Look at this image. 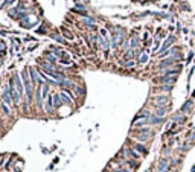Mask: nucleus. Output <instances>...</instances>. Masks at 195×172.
<instances>
[{
    "label": "nucleus",
    "instance_id": "obj_1",
    "mask_svg": "<svg viewBox=\"0 0 195 172\" xmlns=\"http://www.w3.org/2000/svg\"><path fill=\"white\" fill-rule=\"evenodd\" d=\"M2 102L3 104H6L8 107H11L14 102H12V98H11V93H9V90H8V85L6 87H3V90H2Z\"/></svg>",
    "mask_w": 195,
    "mask_h": 172
},
{
    "label": "nucleus",
    "instance_id": "obj_2",
    "mask_svg": "<svg viewBox=\"0 0 195 172\" xmlns=\"http://www.w3.org/2000/svg\"><path fill=\"white\" fill-rule=\"evenodd\" d=\"M177 81V75H165V76H162L160 78V82L162 84H174Z\"/></svg>",
    "mask_w": 195,
    "mask_h": 172
},
{
    "label": "nucleus",
    "instance_id": "obj_3",
    "mask_svg": "<svg viewBox=\"0 0 195 172\" xmlns=\"http://www.w3.org/2000/svg\"><path fill=\"white\" fill-rule=\"evenodd\" d=\"M60 98H61V102L66 104V105H72V98H70V91H61L60 93Z\"/></svg>",
    "mask_w": 195,
    "mask_h": 172
},
{
    "label": "nucleus",
    "instance_id": "obj_4",
    "mask_svg": "<svg viewBox=\"0 0 195 172\" xmlns=\"http://www.w3.org/2000/svg\"><path fill=\"white\" fill-rule=\"evenodd\" d=\"M169 167H171V164H169L168 158H162L160 163H159V172H166Z\"/></svg>",
    "mask_w": 195,
    "mask_h": 172
},
{
    "label": "nucleus",
    "instance_id": "obj_5",
    "mask_svg": "<svg viewBox=\"0 0 195 172\" xmlns=\"http://www.w3.org/2000/svg\"><path fill=\"white\" fill-rule=\"evenodd\" d=\"M122 37H124V32H122V29H121V28H116V29H115V35H113V41H115V44L121 43Z\"/></svg>",
    "mask_w": 195,
    "mask_h": 172
},
{
    "label": "nucleus",
    "instance_id": "obj_6",
    "mask_svg": "<svg viewBox=\"0 0 195 172\" xmlns=\"http://www.w3.org/2000/svg\"><path fill=\"white\" fill-rule=\"evenodd\" d=\"M44 108H46V113L52 114V111H53V99H52V96H47V98H46V105H44Z\"/></svg>",
    "mask_w": 195,
    "mask_h": 172
},
{
    "label": "nucleus",
    "instance_id": "obj_7",
    "mask_svg": "<svg viewBox=\"0 0 195 172\" xmlns=\"http://www.w3.org/2000/svg\"><path fill=\"white\" fill-rule=\"evenodd\" d=\"M140 132H142V134H151V131H149L148 128H142ZM149 137H152V136H137V140H139V142H146Z\"/></svg>",
    "mask_w": 195,
    "mask_h": 172
},
{
    "label": "nucleus",
    "instance_id": "obj_8",
    "mask_svg": "<svg viewBox=\"0 0 195 172\" xmlns=\"http://www.w3.org/2000/svg\"><path fill=\"white\" fill-rule=\"evenodd\" d=\"M192 105H193V101H186V102H184V105H181V108H180L181 114H183V113H189V111H190V108H192Z\"/></svg>",
    "mask_w": 195,
    "mask_h": 172
},
{
    "label": "nucleus",
    "instance_id": "obj_9",
    "mask_svg": "<svg viewBox=\"0 0 195 172\" xmlns=\"http://www.w3.org/2000/svg\"><path fill=\"white\" fill-rule=\"evenodd\" d=\"M169 101H168V98L166 96H157L156 98V105L157 107H163V105H166Z\"/></svg>",
    "mask_w": 195,
    "mask_h": 172
},
{
    "label": "nucleus",
    "instance_id": "obj_10",
    "mask_svg": "<svg viewBox=\"0 0 195 172\" xmlns=\"http://www.w3.org/2000/svg\"><path fill=\"white\" fill-rule=\"evenodd\" d=\"M52 99H53V107H55V108H60V107H61V104H63V102H61L60 95H53V96H52Z\"/></svg>",
    "mask_w": 195,
    "mask_h": 172
},
{
    "label": "nucleus",
    "instance_id": "obj_11",
    "mask_svg": "<svg viewBox=\"0 0 195 172\" xmlns=\"http://www.w3.org/2000/svg\"><path fill=\"white\" fill-rule=\"evenodd\" d=\"M163 122V117H159V116H152L149 119V123L151 125H157V123H162Z\"/></svg>",
    "mask_w": 195,
    "mask_h": 172
},
{
    "label": "nucleus",
    "instance_id": "obj_12",
    "mask_svg": "<svg viewBox=\"0 0 195 172\" xmlns=\"http://www.w3.org/2000/svg\"><path fill=\"white\" fill-rule=\"evenodd\" d=\"M165 114H166V108H165V107H157L156 116H159V117H163Z\"/></svg>",
    "mask_w": 195,
    "mask_h": 172
},
{
    "label": "nucleus",
    "instance_id": "obj_13",
    "mask_svg": "<svg viewBox=\"0 0 195 172\" xmlns=\"http://www.w3.org/2000/svg\"><path fill=\"white\" fill-rule=\"evenodd\" d=\"M0 108H2V113H3V114H6V116L11 114V108H9L6 104H2V105H0Z\"/></svg>",
    "mask_w": 195,
    "mask_h": 172
},
{
    "label": "nucleus",
    "instance_id": "obj_14",
    "mask_svg": "<svg viewBox=\"0 0 195 172\" xmlns=\"http://www.w3.org/2000/svg\"><path fill=\"white\" fill-rule=\"evenodd\" d=\"M174 41H175V37H172V35H171V37H168V40H166V43L163 44V47H162V49H166L168 46L174 44Z\"/></svg>",
    "mask_w": 195,
    "mask_h": 172
},
{
    "label": "nucleus",
    "instance_id": "obj_15",
    "mask_svg": "<svg viewBox=\"0 0 195 172\" xmlns=\"http://www.w3.org/2000/svg\"><path fill=\"white\" fill-rule=\"evenodd\" d=\"M172 120L177 122V123H183V122H184V116H183V114H175V116L172 117Z\"/></svg>",
    "mask_w": 195,
    "mask_h": 172
},
{
    "label": "nucleus",
    "instance_id": "obj_16",
    "mask_svg": "<svg viewBox=\"0 0 195 172\" xmlns=\"http://www.w3.org/2000/svg\"><path fill=\"white\" fill-rule=\"evenodd\" d=\"M162 90H163V91H171V90H172V85H171V84H163V85H162Z\"/></svg>",
    "mask_w": 195,
    "mask_h": 172
},
{
    "label": "nucleus",
    "instance_id": "obj_17",
    "mask_svg": "<svg viewBox=\"0 0 195 172\" xmlns=\"http://www.w3.org/2000/svg\"><path fill=\"white\" fill-rule=\"evenodd\" d=\"M136 149H139L142 154H146L148 151H146V148H143V145H136Z\"/></svg>",
    "mask_w": 195,
    "mask_h": 172
},
{
    "label": "nucleus",
    "instance_id": "obj_18",
    "mask_svg": "<svg viewBox=\"0 0 195 172\" xmlns=\"http://www.w3.org/2000/svg\"><path fill=\"white\" fill-rule=\"evenodd\" d=\"M93 22H94V20L90 19V17H85V19H84V23H85V25H93Z\"/></svg>",
    "mask_w": 195,
    "mask_h": 172
},
{
    "label": "nucleus",
    "instance_id": "obj_19",
    "mask_svg": "<svg viewBox=\"0 0 195 172\" xmlns=\"http://www.w3.org/2000/svg\"><path fill=\"white\" fill-rule=\"evenodd\" d=\"M52 38H53V40H56V41H60V43H64V40H63L61 37H58V35H52Z\"/></svg>",
    "mask_w": 195,
    "mask_h": 172
},
{
    "label": "nucleus",
    "instance_id": "obj_20",
    "mask_svg": "<svg viewBox=\"0 0 195 172\" xmlns=\"http://www.w3.org/2000/svg\"><path fill=\"white\" fill-rule=\"evenodd\" d=\"M146 61H148V55H142V57H140V63L143 64V63H146Z\"/></svg>",
    "mask_w": 195,
    "mask_h": 172
},
{
    "label": "nucleus",
    "instance_id": "obj_21",
    "mask_svg": "<svg viewBox=\"0 0 195 172\" xmlns=\"http://www.w3.org/2000/svg\"><path fill=\"white\" fill-rule=\"evenodd\" d=\"M115 172H130L128 169H125V167H121V169H116Z\"/></svg>",
    "mask_w": 195,
    "mask_h": 172
},
{
    "label": "nucleus",
    "instance_id": "obj_22",
    "mask_svg": "<svg viewBox=\"0 0 195 172\" xmlns=\"http://www.w3.org/2000/svg\"><path fill=\"white\" fill-rule=\"evenodd\" d=\"M195 140V129H193V132H192V136L189 137V142H193Z\"/></svg>",
    "mask_w": 195,
    "mask_h": 172
},
{
    "label": "nucleus",
    "instance_id": "obj_23",
    "mask_svg": "<svg viewBox=\"0 0 195 172\" xmlns=\"http://www.w3.org/2000/svg\"><path fill=\"white\" fill-rule=\"evenodd\" d=\"M134 66V63L133 61H130V63H127V67H133Z\"/></svg>",
    "mask_w": 195,
    "mask_h": 172
},
{
    "label": "nucleus",
    "instance_id": "obj_24",
    "mask_svg": "<svg viewBox=\"0 0 195 172\" xmlns=\"http://www.w3.org/2000/svg\"><path fill=\"white\" fill-rule=\"evenodd\" d=\"M2 104H3V102H2V96H0V105H2Z\"/></svg>",
    "mask_w": 195,
    "mask_h": 172
},
{
    "label": "nucleus",
    "instance_id": "obj_25",
    "mask_svg": "<svg viewBox=\"0 0 195 172\" xmlns=\"http://www.w3.org/2000/svg\"><path fill=\"white\" fill-rule=\"evenodd\" d=\"M82 2H85V3H88V2H90V0H82Z\"/></svg>",
    "mask_w": 195,
    "mask_h": 172
},
{
    "label": "nucleus",
    "instance_id": "obj_26",
    "mask_svg": "<svg viewBox=\"0 0 195 172\" xmlns=\"http://www.w3.org/2000/svg\"><path fill=\"white\" fill-rule=\"evenodd\" d=\"M192 172H195V166H193V167H192Z\"/></svg>",
    "mask_w": 195,
    "mask_h": 172
},
{
    "label": "nucleus",
    "instance_id": "obj_27",
    "mask_svg": "<svg viewBox=\"0 0 195 172\" xmlns=\"http://www.w3.org/2000/svg\"><path fill=\"white\" fill-rule=\"evenodd\" d=\"M0 66H2V60H0Z\"/></svg>",
    "mask_w": 195,
    "mask_h": 172
}]
</instances>
